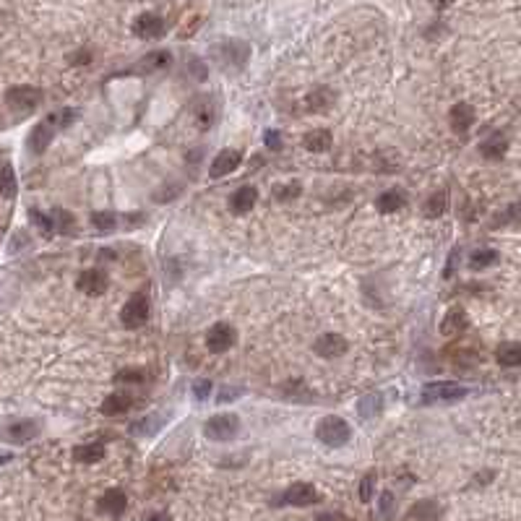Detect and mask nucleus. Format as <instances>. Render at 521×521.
Masks as SVG:
<instances>
[{"label": "nucleus", "mask_w": 521, "mask_h": 521, "mask_svg": "<svg viewBox=\"0 0 521 521\" xmlns=\"http://www.w3.org/2000/svg\"><path fill=\"white\" fill-rule=\"evenodd\" d=\"M16 188H19L16 172H13V167H10L8 162H3V165H0V196L13 198L16 196Z\"/></svg>", "instance_id": "obj_34"}, {"label": "nucleus", "mask_w": 521, "mask_h": 521, "mask_svg": "<svg viewBox=\"0 0 521 521\" xmlns=\"http://www.w3.org/2000/svg\"><path fill=\"white\" fill-rule=\"evenodd\" d=\"M209 55H211V60L217 63L219 68L235 73V70H243L248 66V60H250V45H248L246 40H222V42H217V45H211Z\"/></svg>", "instance_id": "obj_1"}, {"label": "nucleus", "mask_w": 521, "mask_h": 521, "mask_svg": "<svg viewBox=\"0 0 521 521\" xmlns=\"http://www.w3.org/2000/svg\"><path fill=\"white\" fill-rule=\"evenodd\" d=\"M133 407V396L126 391H115L110 393L107 399L102 402V407H99V412L105 414V417H118V414H126Z\"/></svg>", "instance_id": "obj_20"}, {"label": "nucleus", "mask_w": 521, "mask_h": 521, "mask_svg": "<svg viewBox=\"0 0 521 521\" xmlns=\"http://www.w3.org/2000/svg\"><path fill=\"white\" fill-rule=\"evenodd\" d=\"M456 264H459V248H453L451 256H448V264L443 269V276H446V279H451V276L456 274Z\"/></svg>", "instance_id": "obj_49"}, {"label": "nucleus", "mask_w": 521, "mask_h": 521, "mask_svg": "<svg viewBox=\"0 0 521 521\" xmlns=\"http://www.w3.org/2000/svg\"><path fill=\"white\" fill-rule=\"evenodd\" d=\"M76 289L89 297H99L110 289V279L102 269H86V271L76 279Z\"/></svg>", "instance_id": "obj_11"}, {"label": "nucleus", "mask_w": 521, "mask_h": 521, "mask_svg": "<svg viewBox=\"0 0 521 521\" xmlns=\"http://www.w3.org/2000/svg\"><path fill=\"white\" fill-rule=\"evenodd\" d=\"M40 435V423L37 420H13L0 430V438L13 446H24V443L34 441Z\"/></svg>", "instance_id": "obj_8"}, {"label": "nucleus", "mask_w": 521, "mask_h": 521, "mask_svg": "<svg viewBox=\"0 0 521 521\" xmlns=\"http://www.w3.org/2000/svg\"><path fill=\"white\" fill-rule=\"evenodd\" d=\"M68 63H73V66H89L91 63V50H79V52L68 55Z\"/></svg>", "instance_id": "obj_48"}, {"label": "nucleus", "mask_w": 521, "mask_h": 521, "mask_svg": "<svg viewBox=\"0 0 521 521\" xmlns=\"http://www.w3.org/2000/svg\"><path fill=\"white\" fill-rule=\"evenodd\" d=\"M498 261H501V253L492 250V248H480V250H474L472 256H469V266H472L474 271H482V269L498 264Z\"/></svg>", "instance_id": "obj_32"}, {"label": "nucleus", "mask_w": 521, "mask_h": 521, "mask_svg": "<svg viewBox=\"0 0 521 521\" xmlns=\"http://www.w3.org/2000/svg\"><path fill=\"white\" fill-rule=\"evenodd\" d=\"M315 438L329 448H342L352 438V428L339 414H326L315 423Z\"/></svg>", "instance_id": "obj_2"}, {"label": "nucleus", "mask_w": 521, "mask_h": 521, "mask_svg": "<svg viewBox=\"0 0 521 521\" xmlns=\"http://www.w3.org/2000/svg\"><path fill=\"white\" fill-rule=\"evenodd\" d=\"M516 219H521V201H519V204H513V206L506 209V211H503L501 217L495 219V227H498V225H506V222H516Z\"/></svg>", "instance_id": "obj_46"}, {"label": "nucleus", "mask_w": 521, "mask_h": 521, "mask_svg": "<svg viewBox=\"0 0 521 521\" xmlns=\"http://www.w3.org/2000/svg\"><path fill=\"white\" fill-rule=\"evenodd\" d=\"M52 138H55V128L50 126L47 120H42V123H37L31 128L29 138H27V146H29L31 154H45L47 146L52 144Z\"/></svg>", "instance_id": "obj_16"}, {"label": "nucleus", "mask_w": 521, "mask_h": 521, "mask_svg": "<svg viewBox=\"0 0 521 521\" xmlns=\"http://www.w3.org/2000/svg\"><path fill=\"white\" fill-rule=\"evenodd\" d=\"M149 297L144 295V292H136V295L128 297V303L123 305V310H120V324L126 326V329H141V326L149 321Z\"/></svg>", "instance_id": "obj_4"}, {"label": "nucleus", "mask_w": 521, "mask_h": 521, "mask_svg": "<svg viewBox=\"0 0 521 521\" xmlns=\"http://www.w3.org/2000/svg\"><path fill=\"white\" fill-rule=\"evenodd\" d=\"M303 146L308 149L310 154H326L329 149L334 146V136H331V130L315 128L303 138Z\"/></svg>", "instance_id": "obj_21"}, {"label": "nucleus", "mask_w": 521, "mask_h": 521, "mask_svg": "<svg viewBox=\"0 0 521 521\" xmlns=\"http://www.w3.org/2000/svg\"><path fill=\"white\" fill-rule=\"evenodd\" d=\"M264 146L269 149V151H279L282 149V136H279V130L276 128H269L264 133Z\"/></svg>", "instance_id": "obj_45"}, {"label": "nucleus", "mask_w": 521, "mask_h": 521, "mask_svg": "<svg viewBox=\"0 0 521 521\" xmlns=\"http://www.w3.org/2000/svg\"><path fill=\"white\" fill-rule=\"evenodd\" d=\"M384 393H365L363 399L357 402V414L363 417V420H375V417H381V412H384Z\"/></svg>", "instance_id": "obj_22"}, {"label": "nucleus", "mask_w": 521, "mask_h": 521, "mask_svg": "<svg viewBox=\"0 0 521 521\" xmlns=\"http://www.w3.org/2000/svg\"><path fill=\"white\" fill-rule=\"evenodd\" d=\"M50 217H52V227H55L58 235L73 237L79 232V222H76V217H73L70 211H66V209H52Z\"/></svg>", "instance_id": "obj_24"}, {"label": "nucleus", "mask_w": 521, "mask_h": 521, "mask_svg": "<svg viewBox=\"0 0 521 521\" xmlns=\"http://www.w3.org/2000/svg\"><path fill=\"white\" fill-rule=\"evenodd\" d=\"M217 102L211 97H204L201 99V105L196 107V126L198 130H209L214 123H217Z\"/></svg>", "instance_id": "obj_26"}, {"label": "nucleus", "mask_w": 521, "mask_h": 521, "mask_svg": "<svg viewBox=\"0 0 521 521\" xmlns=\"http://www.w3.org/2000/svg\"><path fill=\"white\" fill-rule=\"evenodd\" d=\"M492 477H495V472H482V474H477V477H474V482H490Z\"/></svg>", "instance_id": "obj_54"}, {"label": "nucleus", "mask_w": 521, "mask_h": 521, "mask_svg": "<svg viewBox=\"0 0 521 521\" xmlns=\"http://www.w3.org/2000/svg\"><path fill=\"white\" fill-rule=\"evenodd\" d=\"M10 462V453H0V464H6Z\"/></svg>", "instance_id": "obj_55"}, {"label": "nucleus", "mask_w": 521, "mask_h": 521, "mask_svg": "<svg viewBox=\"0 0 521 521\" xmlns=\"http://www.w3.org/2000/svg\"><path fill=\"white\" fill-rule=\"evenodd\" d=\"M446 206H448V196H446V190H435V193H430V198L423 204V214L428 219H438L446 214Z\"/></svg>", "instance_id": "obj_31"}, {"label": "nucleus", "mask_w": 521, "mask_h": 521, "mask_svg": "<svg viewBox=\"0 0 521 521\" xmlns=\"http://www.w3.org/2000/svg\"><path fill=\"white\" fill-rule=\"evenodd\" d=\"M469 329V318H467V310L464 308H451L448 313L443 315L441 321V334L443 336H459Z\"/></svg>", "instance_id": "obj_19"}, {"label": "nucleus", "mask_w": 521, "mask_h": 521, "mask_svg": "<svg viewBox=\"0 0 521 521\" xmlns=\"http://www.w3.org/2000/svg\"><path fill=\"white\" fill-rule=\"evenodd\" d=\"M430 3H433V6H435L438 10H443V8H448L451 3H456V0H430Z\"/></svg>", "instance_id": "obj_52"}, {"label": "nucleus", "mask_w": 521, "mask_h": 521, "mask_svg": "<svg viewBox=\"0 0 521 521\" xmlns=\"http://www.w3.org/2000/svg\"><path fill=\"white\" fill-rule=\"evenodd\" d=\"M258 204V190L253 186H240L229 196V201H227V206H229V211L232 214H248V211H253V206Z\"/></svg>", "instance_id": "obj_15"}, {"label": "nucleus", "mask_w": 521, "mask_h": 521, "mask_svg": "<svg viewBox=\"0 0 521 521\" xmlns=\"http://www.w3.org/2000/svg\"><path fill=\"white\" fill-rule=\"evenodd\" d=\"M495 360H498L503 368H521V345H516V342H503V345L495 349Z\"/></svg>", "instance_id": "obj_30"}, {"label": "nucleus", "mask_w": 521, "mask_h": 521, "mask_svg": "<svg viewBox=\"0 0 521 521\" xmlns=\"http://www.w3.org/2000/svg\"><path fill=\"white\" fill-rule=\"evenodd\" d=\"M209 393H211V381L201 378V381H196V384H193V396H196L198 402H206Z\"/></svg>", "instance_id": "obj_47"}, {"label": "nucleus", "mask_w": 521, "mask_h": 521, "mask_svg": "<svg viewBox=\"0 0 521 521\" xmlns=\"http://www.w3.org/2000/svg\"><path fill=\"white\" fill-rule=\"evenodd\" d=\"M464 396H469V388L462 384H451V381H435V384L423 386V402H459Z\"/></svg>", "instance_id": "obj_5"}, {"label": "nucleus", "mask_w": 521, "mask_h": 521, "mask_svg": "<svg viewBox=\"0 0 521 521\" xmlns=\"http://www.w3.org/2000/svg\"><path fill=\"white\" fill-rule=\"evenodd\" d=\"M480 151L485 159H501L506 151H508V138L503 133H492L480 144Z\"/></svg>", "instance_id": "obj_27"}, {"label": "nucleus", "mask_w": 521, "mask_h": 521, "mask_svg": "<svg viewBox=\"0 0 521 521\" xmlns=\"http://www.w3.org/2000/svg\"><path fill=\"white\" fill-rule=\"evenodd\" d=\"M162 420H165L162 414H146V417H141L138 423L130 425V433H133V435H154L159 428L165 425Z\"/></svg>", "instance_id": "obj_33"}, {"label": "nucleus", "mask_w": 521, "mask_h": 521, "mask_svg": "<svg viewBox=\"0 0 521 521\" xmlns=\"http://www.w3.org/2000/svg\"><path fill=\"white\" fill-rule=\"evenodd\" d=\"M204 342H206V349L211 354H225L227 349H232V347H235V342H237L235 326L222 324V321H219V324H214L206 331Z\"/></svg>", "instance_id": "obj_7"}, {"label": "nucleus", "mask_w": 521, "mask_h": 521, "mask_svg": "<svg viewBox=\"0 0 521 521\" xmlns=\"http://www.w3.org/2000/svg\"><path fill=\"white\" fill-rule=\"evenodd\" d=\"M183 193V183H165L162 188H157V193H154V201L157 204H169V201H175L177 196Z\"/></svg>", "instance_id": "obj_38"}, {"label": "nucleus", "mask_w": 521, "mask_h": 521, "mask_svg": "<svg viewBox=\"0 0 521 521\" xmlns=\"http://www.w3.org/2000/svg\"><path fill=\"white\" fill-rule=\"evenodd\" d=\"M347 349H349L347 339L342 334H336V331H326L313 342V352L318 357H324V360H339L342 354H347Z\"/></svg>", "instance_id": "obj_10"}, {"label": "nucleus", "mask_w": 521, "mask_h": 521, "mask_svg": "<svg viewBox=\"0 0 521 521\" xmlns=\"http://www.w3.org/2000/svg\"><path fill=\"white\" fill-rule=\"evenodd\" d=\"M146 521H169V513H165V511H162V513H151Z\"/></svg>", "instance_id": "obj_53"}, {"label": "nucleus", "mask_w": 521, "mask_h": 521, "mask_svg": "<svg viewBox=\"0 0 521 521\" xmlns=\"http://www.w3.org/2000/svg\"><path fill=\"white\" fill-rule=\"evenodd\" d=\"M198 24H201V19H198V16H193V19H188L186 29H180V37H183V40H188V37H193V31L198 29Z\"/></svg>", "instance_id": "obj_50"}, {"label": "nucleus", "mask_w": 521, "mask_h": 521, "mask_svg": "<svg viewBox=\"0 0 521 521\" xmlns=\"http://www.w3.org/2000/svg\"><path fill=\"white\" fill-rule=\"evenodd\" d=\"M29 219H31V225L40 227L45 235H52V232H55V227H52V217H50V214H42L40 209H31Z\"/></svg>", "instance_id": "obj_42"}, {"label": "nucleus", "mask_w": 521, "mask_h": 521, "mask_svg": "<svg viewBox=\"0 0 521 521\" xmlns=\"http://www.w3.org/2000/svg\"><path fill=\"white\" fill-rule=\"evenodd\" d=\"M105 456V443H81L73 448V462L79 464H97Z\"/></svg>", "instance_id": "obj_29"}, {"label": "nucleus", "mask_w": 521, "mask_h": 521, "mask_svg": "<svg viewBox=\"0 0 521 521\" xmlns=\"http://www.w3.org/2000/svg\"><path fill=\"white\" fill-rule=\"evenodd\" d=\"M188 70H190L193 81H198V84H204L209 79V68L201 58H188Z\"/></svg>", "instance_id": "obj_43"}, {"label": "nucleus", "mask_w": 521, "mask_h": 521, "mask_svg": "<svg viewBox=\"0 0 521 521\" xmlns=\"http://www.w3.org/2000/svg\"><path fill=\"white\" fill-rule=\"evenodd\" d=\"M243 430V423L235 412H219L211 414L206 423H204V435L214 443H229L235 441Z\"/></svg>", "instance_id": "obj_3"}, {"label": "nucleus", "mask_w": 521, "mask_h": 521, "mask_svg": "<svg viewBox=\"0 0 521 521\" xmlns=\"http://www.w3.org/2000/svg\"><path fill=\"white\" fill-rule=\"evenodd\" d=\"M300 193H303V186H300L297 180H289V183H285V186L274 188V201H279V204H289V201H297Z\"/></svg>", "instance_id": "obj_36"}, {"label": "nucleus", "mask_w": 521, "mask_h": 521, "mask_svg": "<svg viewBox=\"0 0 521 521\" xmlns=\"http://www.w3.org/2000/svg\"><path fill=\"white\" fill-rule=\"evenodd\" d=\"M133 34L141 40H157L165 34V21L157 13H141L133 19Z\"/></svg>", "instance_id": "obj_14"}, {"label": "nucleus", "mask_w": 521, "mask_h": 521, "mask_svg": "<svg viewBox=\"0 0 521 521\" xmlns=\"http://www.w3.org/2000/svg\"><path fill=\"white\" fill-rule=\"evenodd\" d=\"M404 206H407V193L402 188H388V190L378 193V198H375V211L378 214H396Z\"/></svg>", "instance_id": "obj_17"}, {"label": "nucleus", "mask_w": 521, "mask_h": 521, "mask_svg": "<svg viewBox=\"0 0 521 521\" xmlns=\"http://www.w3.org/2000/svg\"><path fill=\"white\" fill-rule=\"evenodd\" d=\"M42 99H45L42 89L27 86V84L10 86L8 91H6V105H8L10 110H19V112H31L34 107H40Z\"/></svg>", "instance_id": "obj_6"}, {"label": "nucleus", "mask_w": 521, "mask_h": 521, "mask_svg": "<svg viewBox=\"0 0 521 521\" xmlns=\"http://www.w3.org/2000/svg\"><path fill=\"white\" fill-rule=\"evenodd\" d=\"M448 123H451V130L453 133H459V136H464L467 130L472 128L474 123V110L472 105H467V102H456L451 107V112H448Z\"/></svg>", "instance_id": "obj_18"}, {"label": "nucleus", "mask_w": 521, "mask_h": 521, "mask_svg": "<svg viewBox=\"0 0 521 521\" xmlns=\"http://www.w3.org/2000/svg\"><path fill=\"white\" fill-rule=\"evenodd\" d=\"M76 118H79V112H76V110L63 107V110H58V112H50L45 120H47L55 130H63V128H68V126H73V123H76Z\"/></svg>", "instance_id": "obj_35"}, {"label": "nucleus", "mask_w": 521, "mask_h": 521, "mask_svg": "<svg viewBox=\"0 0 521 521\" xmlns=\"http://www.w3.org/2000/svg\"><path fill=\"white\" fill-rule=\"evenodd\" d=\"M441 503L438 501H430V498H425V501H417L409 508V519L414 521H438L441 519Z\"/></svg>", "instance_id": "obj_25"}, {"label": "nucleus", "mask_w": 521, "mask_h": 521, "mask_svg": "<svg viewBox=\"0 0 521 521\" xmlns=\"http://www.w3.org/2000/svg\"><path fill=\"white\" fill-rule=\"evenodd\" d=\"M144 370H138V368H120L118 373H115V381L118 384H144Z\"/></svg>", "instance_id": "obj_41"}, {"label": "nucleus", "mask_w": 521, "mask_h": 521, "mask_svg": "<svg viewBox=\"0 0 521 521\" xmlns=\"http://www.w3.org/2000/svg\"><path fill=\"white\" fill-rule=\"evenodd\" d=\"M91 227H97L99 232H112L118 227V214L115 211H94L91 214Z\"/></svg>", "instance_id": "obj_37"}, {"label": "nucleus", "mask_w": 521, "mask_h": 521, "mask_svg": "<svg viewBox=\"0 0 521 521\" xmlns=\"http://www.w3.org/2000/svg\"><path fill=\"white\" fill-rule=\"evenodd\" d=\"M375 482H378V474L375 472H368L360 480V501L363 503H370L373 501V495H375Z\"/></svg>", "instance_id": "obj_40"}, {"label": "nucleus", "mask_w": 521, "mask_h": 521, "mask_svg": "<svg viewBox=\"0 0 521 521\" xmlns=\"http://www.w3.org/2000/svg\"><path fill=\"white\" fill-rule=\"evenodd\" d=\"M315 521H349L345 516V513H339V511H326V513H318L315 516Z\"/></svg>", "instance_id": "obj_51"}, {"label": "nucleus", "mask_w": 521, "mask_h": 521, "mask_svg": "<svg viewBox=\"0 0 521 521\" xmlns=\"http://www.w3.org/2000/svg\"><path fill=\"white\" fill-rule=\"evenodd\" d=\"M237 396H243V388L240 386H222L217 391V402L225 404V402H235Z\"/></svg>", "instance_id": "obj_44"}, {"label": "nucleus", "mask_w": 521, "mask_h": 521, "mask_svg": "<svg viewBox=\"0 0 521 521\" xmlns=\"http://www.w3.org/2000/svg\"><path fill=\"white\" fill-rule=\"evenodd\" d=\"M378 511H381V519L384 521H391L393 516H396V498H393V492H381V498H378Z\"/></svg>", "instance_id": "obj_39"}, {"label": "nucleus", "mask_w": 521, "mask_h": 521, "mask_svg": "<svg viewBox=\"0 0 521 521\" xmlns=\"http://www.w3.org/2000/svg\"><path fill=\"white\" fill-rule=\"evenodd\" d=\"M169 63H172V55H169L167 50H154V52H146L141 58L138 68L144 70V73H154V70L169 68Z\"/></svg>", "instance_id": "obj_28"}, {"label": "nucleus", "mask_w": 521, "mask_h": 521, "mask_svg": "<svg viewBox=\"0 0 521 521\" xmlns=\"http://www.w3.org/2000/svg\"><path fill=\"white\" fill-rule=\"evenodd\" d=\"M334 102H336V94L331 91V89L318 86L305 97V107L310 110V112H326Z\"/></svg>", "instance_id": "obj_23"}, {"label": "nucleus", "mask_w": 521, "mask_h": 521, "mask_svg": "<svg viewBox=\"0 0 521 521\" xmlns=\"http://www.w3.org/2000/svg\"><path fill=\"white\" fill-rule=\"evenodd\" d=\"M126 506H128V495H126V490H120V488H110V490H105L102 492V498L97 501L99 513L112 516V519L123 516V513H126Z\"/></svg>", "instance_id": "obj_13"}, {"label": "nucleus", "mask_w": 521, "mask_h": 521, "mask_svg": "<svg viewBox=\"0 0 521 521\" xmlns=\"http://www.w3.org/2000/svg\"><path fill=\"white\" fill-rule=\"evenodd\" d=\"M240 165H243V151L240 149H222L217 157H214V162H211L209 175L214 177V180H219V177L235 172Z\"/></svg>", "instance_id": "obj_12"}, {"label": "nucleus", "mask_w": 521, "mask_h": 521, "mask_svg": "<svg viewBox=\"0 0 521 521\" xmlns=\"http://www.w3.org/2000/svg\"><path fill=\"white\" fill-rule=\"evenodd\" d=\"M318 501H321V492L315 490V485H310V482H295V485H289V488L282 492V498H279V503L295 506V508L315 506Z\"/></svg>", "instance_id": "obj_9"}]
</instances>
